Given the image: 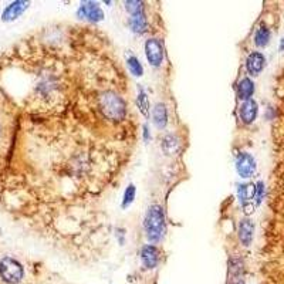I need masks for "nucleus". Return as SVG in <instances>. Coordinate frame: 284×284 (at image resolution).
I'll list each match as a JSON object with an SVG mask.
<instances>
[{
    "mask_svg": "<svg viewBox=\"0 0 284 284\" xmlns=\"http://www.w3.org/2000/svg\"><path fill=\"white\" fill-rule=\"evenodd\" d=\"M135 197V186L134 185H129L125 190V195H124V200H122V207H126L132 203Z\"/></svg>",
    "mask_w": 284,
    "mask_h": 284,
    "instance_id": "obj_19",
    "label": "nucleus"
},
{
    "mask_svg": "<svg viewBox=\"0 0 284 284\" xmlns=\"http://www.w3.org/2000/svg\"><path fill=\"white\" fill-rule=\"evenodd\" d=\"M254 196H256V186L253 183H245L239 186V197L243 202V205L252 200Z\"/></svg>",
    "mask_w": 284,
    "mask_h": 284,
    "instance_id": "obj_14",
    "label": "nucleus"
},
{
    "mask_svg": "<svg viewBox=\"0 0 284 284\" xmlns=\"http://www.w3.org/2000/svg\"><path fill=\"white\" fill-rule=\"evenodd\" d=\"M263 192H264V183L263 182H259L256 185V196H257V200L260 202L261 197H263Z\"/></svg>",
    "mask_w": 284,
    "mask_h": 284,
    "instance_id": "obj_21",
    "label": "nucleus"
},
{
    "mask_svg": "<svg viewBox=\"0 0 284 284\" xmlns=\"http://www.w3.org/2000/svg\"><path fill=\"white\" fill-rule=\"evenodd\" d=\"M126 10L132 15H138V13H142L144 12V8H142V2H126Z\"/></svg>",
    "mask_w": 284,
    "mask_h": 284,
    "instance_id": "obj_20",
    "label": "nucleus"
},
{
    "mask_svg": "<svg viewBox=\"0 0 284 284\" xmlns=\"http://www.w3.org/2000/svg\"><path fill=\"white\" fill-rule=\"evenodd\" d=\"M268 40H270V30H268L266 26L259 27L256 34H254V43H256V46L264 47V46H267L268 44Z\"/></svg>",
    "mask_w": 284,
    "mask_h": 284,
    "instance_id": "obj_15",
    "label": "nucleus"
},
{
    "mask_svg": "<svg viewBox=\"0 0 284 284\" xmlns=\"http://www.w3.org/2000/svg\"><path fill=\"white\" fill-rule=\"evenodd\" d=\"M280 50H281V51H284V39L281 40V43H280Z\"/></svg>",
    "mask_w": 284,
    "mask_h": 284,
    "instance_id": "obj_22",
    "label": "nucleus"
},
{
    "mask_svg": "<svg viewBox=\"0 0 284 284\" xmlns=\"http://www.w3.org/2000/svg\"><path fill=\"white\" fill-rule=\"evenodd\" d=\"M129 26H131L132 32L135 33L142 34V33L147 32L148 20H147V17L144 15V12H142V13H138V15H132V16L129 17Z\"/></svg>",
    "mask_w": 284,
    "mask_h": 284,
    "instance_id": "obj_12",
    "label": "nucleus"
},
{
    "mask_svg": "<svg viewBox=\"0 0 284 284\" xmlns=\"http://www.w3.org/2000/svg\"><path fill=\"white\" fill-rule=\"evenodd\" d=\"M253 93H254V84H253L252 80L247 79V77L240 80V83L237 86V95H239V98L247 101V100H250Z\"/></svg>",
    "mask_w": 284,
    "mask_h": 284,
    "instance_id": "obj_11",
    "label": "nucleus"
},
{
    "mask_svg": "<svg viewBox=\"0 0 284 284\" xmlns=\"http://www.w3.org/2000/svg\"><path fill=\"white\" fill-rule=\"evenodd\" d=\"M27 2H15L12 5H9L6 10L3 12V20L5 22H9V20H15L17 17L20 16L23 13L24 10L27 9Z\"/></svg>",
    "mask_w": 284,
    "mask_h": 284,
    "instance_id": "obj_9",
    "label": "nucleus"
},
{
    "mask_svg": "<svg viewBox=\"0 0 284 284\" xmlns=\"http://www.w3.org/2000/svg\"><path fill=\"white\" fill-rule=\"evenodd\" d=\"M0 277L9 284L20 283L24 277L23 266L16 259L6 256L0 260Z\"/></svg>",
    "mask_w": 284,
    "mask_h": 284,
    "instance_id": "obj_2",
    "label": "nucleus"
},
{
    "mask_svg": "<svg viewBox=\"0 0 284 284\" xmlns=\"http://www.w3.org/2000/svg\"><path fill=\"white\" fill-rule=\"evenodd\" d=\"M138 107H139V111H141L144 115H148V97L144 91H139V95H138Z\"/></svg>",
    "mask_w": 284,
    "mask_h": 284,
    "instance_id": "obj_18",
    "label": "nucleus"
},
{
    "mask_svg": "<svg viewBox=\"0 0 284 284\" xmlns=\"http://www.w3.org/2000/svg\"><path fill=\"white\" fill-rule=\"evenodd\" d=\"M145 232H147V237L152 243L159 242L164 235H165V215H164V209L159 205H152L147 212L145 216Z\"/></svg>",
    "mask_w": 284,
    "mask_h": 284,
    "instance_id": "obj_1",
    "label": "nucleus"
},
{
    "mask_svg": "<svg viewBox=\"0 0 284 284\" xmlns=\"http://www.w3.org/2000/svg\"><path fill=\"white\" fill-rule=\"evenodd\" d=\"M141 260L147 268L157 267L159 263V252L154 245H147L142 247Z\"/></svg>",
    "mask_w": 284,
    "mask_h": 284,
    "instance_id": "obj_6",
    "label": "nucleus"
},
{
    "mask_svg": "<svg viewBox=\"0 0 284 284\" xmlns=\"http://www.w3.org/2000/svg\"><path fill=\"white\" fill-rule=\"evenodd\" d=\"M145 54L151 65L158 67L164 60V46L158 39H150L145 43Z\"/></svg>",
    "mask_w": 284,
    "mask_h": 284,
    "instance_id": "obj_3",
    "label": "nucleus"
},
{
    "mask_svg": "<svg viewBox=\"0 0 284 284\" xmlns=\"http://www.w3.org/2000/svg\"><path fill=\"white\" fill-rule=\"evenodd\" d=\"M236 169L237 174L240 175L242 178H250V176H253V174L256 172V162H254L252 155H249L246 152L240 154L237 157Z\"/></svg>",
    "mask_w": 284,
    "mask_h": 284,
    "instance_id": "obj_5",
    "label": "nucleus"
},
{
    "mask_svg": "<svg viewBox=\"0 0 284 284\" xmlns=\"http://www.w3.org/2000/svg\"><path fill=\"white\" fill-rule=\"evenodd\" d=\"M77 15L83 19H87L90 22H101L104 17V13L101 8L94 3V2H86L80 6Z\"/></svg>",
    "mask_w": 284,
    "mask_h": 284,
    "instance_id": "obj_4",
    "label": "nucleus"
},
{
    "mask_svg": "<svg viewBox=\"0 0 284 284\" xmlns=\"http://www.w3.org/2000/svg\"><path fill=\"white\" fill-rule=\"evenodd\" d=\"M0 135H2V125H0Z\"/></svg>",
    "mask_w": 284,
    "mask_h": 284,
    "instance_id": "obj_23",
    "label": "nucleus"
},
{
    "mask_svg": "<svg viewBox=\"0 0 284 284\" xmlns=\"http://www.w3.org/2000/svg\"><path fill=\"white\" fill-rule=\"evenodd\" d=\"M178 147H179V142L176 139V136H174L172 134L166 135L162 141V150L165 151L168 155H172L174 152H176Z\"/></svg>",
    "mask_w": 284,
    "mask_h": 284,
    "instance_id": "obj_16",
    "label": "nucleus"
},
{
    "mask_svg": "<svg viewBox=\"0 0 284 284\" xmlns=\"http://www.w3.org/2000/svg\"><path fill=\"white\" fill-rule=\"evenodd\" d=\"M128 68L129 71L136 76V77H141L142 74H144V68H142L141 63H139V60L134 57V55H131V57H128Z\"/></svg>",
    "mask_w": 284,
    "mask_h": 284,
    "instance_id": "obj_17",
    "label": "nucleus"
},
{
    "mask_svg": "<svg viewBox=\"0 0 284 284\" xmlns=\"http://www.w3.org/2000/svg\"><path fill=\"white\" fill-rule=\"evenodd\" d=\"M257 111H259L257 103L250 98V100H247V101L242 104V107H240V118L245 124H252L253 121L256 119V117H257Z\"/></svg>",
    "mask_w": 284,
    "mask_h": 284,
    "instance_id": "obj_8",
    "label": "nucleus"
},
{
    "mask_svg": "<svg viewBox=\"0 0 284 284\" xmlns=\"http://www.w3.org/2000/svg\"><path fill=\"white\" fill-rule=\"evenodd\" d=\"M253 232H254V225L249 219L240 222V225H239V237H240V242L245 246H249L252 243Z\"/></svg>",
    "mask_w": 284,
    "mask_h": 284,
    "instance_id": "obj_10",
    "label": "nucleus"
},
{
    "mask_svg": "<svg viewBox=\"0 0 284 284\" xmlns=\"http://www.w3.org/2000/svg\"><path fill=\"white\" fill-rule=\"evenodd\" d=\"M152 118H154V124L158 128H164L168 122V112H166L165 105L162 104L155 105V108L152 111Z\"/></svg>",
    "mask_w": 284,
    "mask_h": 284,
    "instance_id": "obj_13",
    "label": "nucleus"
},
{
    "mask_svg": "<svg viewBox=\"0 0 284 284\" xmlns=\"http://www.w3.org/2000/svg\"><path fill=\"white\" fill-rule=\"evenodd\" d=\"M264 63H266L264 55L261 54V53H259V51H253L252 54L247 57V60H246V68L249 71V74L257 76V74H260L261 70H263Z\"/></svg>",
    "mask_w": 284,
    "mask_h": 284,
    "instance_id": "obj_7",
    "label": "nucleus"
}]
</instances>
